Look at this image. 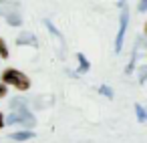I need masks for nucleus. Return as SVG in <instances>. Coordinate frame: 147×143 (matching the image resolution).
<instances>
[{
	"label": "nucleus",
	"mask_w": 147,
	"mask_h": 143,
	"mask_svg": "<svg viewBox=\"0 0 147 143\" xmlns=\"http://www.w3.org/2000/svg\"><path fill=\"white\" fill-rule=\"evenodd\" d=\"M147 10V0H141L139 2V12H145Z\"/></svg>",
	"instance_id": "16"
},
{
	"label": "nucleus",
	"mask_w": 147,
	"mask_h": 143,
	"mask_svg": "<svg viewBox=\"0 0 147 143\" xmlns=\"http://www.w3.org/2000/svg\"><path fill=\"white\" fill-rule=\"evenodd\" d=\"M127 26H129V10H121V16H119V32H117V38H115V53H121V49H123V40H125Z\"/></svg>",
	"instance_id": "3"
},
{
	"label": "nucleus",
	"mask_w": 147,
	"mask_h": 143,
	"mask_svg": "<svg viewBox=\"0 0 147 143\" xmlns=\"http://www.w3.org/2000/svg\"><path fill=\"white\" fill-rule=\"evenodd\" d=\"M0 57H2V59H8V47H6V42H4L2 36H0Z\"/></svg>",
	"instance_id": "12"
},
{
	"label": "nucleus",
	"mask_w": 147,
	"mask_h": 143,
	"mask_svg": "<svg viewBox=\"0 0 147 143\" xmlns=\"http://www.w3.org/2000/svg\"><path fill=\"white\" fill-rule=\"evenodd\" d=\"M4 125H6V123H4V117H2V113H0V129H2Z\"/></svg>",
	"instance_id": "18"
},
{
	"label": "nucleus",
	"mask_w": 147,
	"mask_h": 143,
	"mask_svg": "<svg viewBox=\"0 0 147 143\" xmlns=\"http://www.w3.org/2000/svg\"><path fill=\"white\" fill-rule=\"evenodd\" d=\"M99 93L105 95V97H109V99H113V91H111L107 85H101V87H99Z\"/></svg>",
	"instance_id": "13"
},
{
	"label": "nucleus",
	"mask_w": 147,
	"mask_h": 143,
	"mask_svg": "<svg viewBox=\"0 0 147 143\" xmlns=\"http://www.w3.org/2000/svg\"><path fill=\"white\" fill-rule=\"evenodd\" d=\"M26 105H28V101H26L24 97H14V99H10V107H12V111H18V109H28Z\"/></svg>",
	"instance_id": "7"
},
{
	"label": "nucleus",
	"mask_w": 147,
	"mask_h": 143,
	"mask_svg": "<svg viewBox=\"0 0 147 143\" xmlns=\"http://www.w3.org/2000/svg\"><path fill=\"white\" fill-rule=\"evenodd\" d=\"M6 22H8L10 26H20V24H22L20 12H18V10H10V12L6 14Z\"/></svg>",
	"instance_id": "5"
},
{
	"label": "nucleus",
	"mask_w": 147,
	"mask_h": 143,
	"mask_svg": "<svg viewBox=\"0 0 147 143\" xmlns=\"http://www.w3.org/2000/svg\"><path fill=\"white\" fill-rule=\"evenodd\" d=\"M2 83L4 85H12L18 91H28L30 89V79L24 73H20L18 69H6L2 73Z\"/></svg>",
	"instance_id": "1"
},
{
	"label": "nucleus",
	"mask_w": 147,
	"mask_h": 143,
	"mask_svg": "<svg viewBox=\"0 0 147 143\" xmlns=\"http://www.w3.org/2000/svg\"><path fill=\"white\" fill-rule=\"evenodd\" d=\"M139 45H141V38H137V42H135V49H133L131 61H129V65H127V69H125V73H127V75H131V73H133V67H135V59H137V51H139Z\"/></svg>",
	"instance_id": "8"
},
{
	"label": "nucleus",
	"mask_w": 147,
	"mask_h": 143,
	"mask_svg": "<svg viewBox=\"0 0 147 143\" xmlns=\"http://www.w3.org/2000/svg\"><path fill=\"white\" fill-rule=\"evenodd\" d=\"M45 24H47V26H49V30H51V32H53V34H55V36H59V38H61V36H63V34H61V32H59V30H57V26H55V24H53V22H51V20H45Z\"/></svg>",
	"instance_id": "14"
},
{
	"label": "nucleus",
	"mask_w": 147,
	"mask_h": 143,
	"mask_svg": "<svg viewBox=\"0 0 147 143\" xmlns=\"http://www.w3.org/2000/svg\"><path fill=\"white\" fill-rule=\"evenodd\" d=\"M36 119L34 115L28 111V109H18V111H12L8 117H6V125H24V127H34Z\"/></svg>",
	"instance_id": "2"
},
{
	"label": "nucleus",
	"mask_w": 147,
	"mask_h": 143,
	"mask_svg": "<svg viewBox=\"0 0 147 143\" xmlns=\"http://www.w3.org/2000/svg\"><path fill=\"white\" fill-rule=\"evenodd\" d=\"M145 73H147V67H141V69H139V81H141V83H143V81H145V77H147Z\"/></svg>",
	"instance_id": "15"
},
{
	"label": "nucleus",
	"mask_w": 147,
	"mask_h": 143,
	"mask_svg": "<svg viewBox=\"0 0 147 143\" xmlns=\"http://www.w3.org/2000/svg\"><path fill=\"white\" fill-rule=\"evenodd\" d=\"M77 59H79V71H77V75H79V73L85 75V73L91 69V65H89V61H87V57H85L83 53H77Z\"/></svg>",
	"instance_id": "6"
},
{
	"label": "nucleus",
	"mask_w": 147,
	"mask_h": 143,
	"mask_svg": "<svg viewBox=\"0 0 147 143\" xmlns=\"http://www.w3.org/2000/svg\"><path fill=\"white\" fill-rule=\"evenodd\" d=\"M32 137H34L32 131H18V133L10 135V139H14V141H26V139H32Z\"/></svg>",
	"instance_id": "9"
},
{
	"label": "nucleus",
	"mask_w": 147,
	"mask_h": 143,
	"mask_svg": "<svg viewBox=\"0 0 147 143\" xmlns=\"http://www.w3.org/2000/svg\"><path fill=\"white\" fill-rule=\"evenodd\" d=\"M145 34H147V22H145Z\"/></svg>",
	"instance_id": "19"
},
{
	"label": "nucleus",
	"mask_w": 147,
	"mask_h": 143,
	"mask_svg": "<svg viewBox=\"0 0 147 143\" xmlns=\"http://www.w3.org/2000/svg\"><path fill=\"white\" fill-rule=\"evenodd\" d=\"M16 45L18 47H22V45H28V47H38V40H36V36L32 34V32H20L18 34V38H16Z\"/></svg>",
	"instance_id": "4"
},
{
	"label": "nucleus",
	"mask_w": 147,
	"mask_h": 143,
	"mask_svg": "<svg viewBox=\"0 0 147 143\" xmlns=\"http://www.w3.org/2000/svg\"><path fill=\"white\" fill-rule=\"evenodd\" d=\"M4 95H6V85H4V83H0V99H2Z\"/></svg>",
	"instance_id": "17"
},
{
	"label": "nucleus",
	"mask_w": 147,
	"mask_h": 143,
	"mask_svg": "<svg viewBox=\"0 0 147 143\" xmlns=\"http://www.w3.org/2000/svg\"><path fill=\"white\" fill-rule=\"evenodd\" d=\"M18 6H20L18 2H0V8H14V10H16ZM8 12H10V10H4V16H6Z\"/></svg>",
	"instance_id": "11"
},
{
	"label": "nucleus",
	"mask_w": 147,
	"mask_h": 143,
	"mask_svg": "<svg viewBox=\"0 0 147 143\" xmlns=\"http://www.w3.org/2000/svg\"><path fill=\"white\" fill-rule=\"evenodd\" d=\"M135 113H137V119L143 123V121H147V113H145V109L141 107V105H135Z\"/></svg>",
	"instance_id": "10"
}]
</instances>
